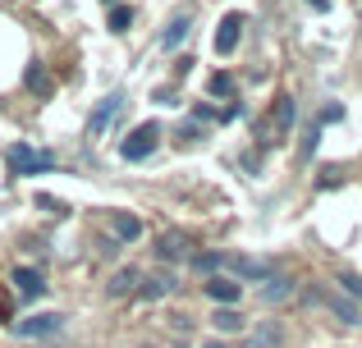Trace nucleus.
I'll return each mask as SVG.
<instances>
[{
  "label": "nucleus",
  "mask_w": 362,
  "mask_h": 348,
  "mask_svg": "<svg viewBox=\"0 0 362 348\" xmlns=\"http://www.w3.org/2000/svg\"><path fill=\"white\" fill-rule=\"evenodd\" d=\"M110 229H115V239H119V243L142 239V220H138L133 211H110Z\"/></svg>",
  "instance_id": "nucleus-9"
},
{
  "label": "nucleus",
  "mask_w": 362,
  "mask_h": 348,
  "mask_svg": "<svg viewBox=\"0 0 362 348\" xmlns=\"http://www.w3.org/2000/svg\"><path fill=\"white\" fill-rule=\"evenodd\" d=\"M193 270H202L211 280V270H225V257L221 252H193Z\"/></svg>",
  "instance_id": "nucleus-16"
},
{
  "label": "nucleus",
  "mask_w": 362,
  "mask_h": 348,
  "mask_svg": "<svg viewBox=\"0 0 362 348\" xmlns=\"http://www.w3.org/2000/svg\"><path fill=\"white\" fill-rule=\"evenodd\" d=\"M64 330V316L60 312H37L28 321H14V335L18 340H51V335Z\"/></svg>",
  "instance_id": "nucleus-3"
},
{
  "label": "nucleus",
  "mask_w": 362,
  "mask_h": 348,
  "mask_svg": "<svg viewBox=\"0 0 362 348\" xmlns=\"http://www.w3.org/2000/svg\"><path fill=\"white\" fill-rule=\"evenodd\" d=\"M0 321H5V303H0Z\"/></svg>",
  "instance_id": "nucleus-24"
},
{
  "label": "nucleus",
  "mask_w": 362,
  "mask_h": 348,
  "mask_svg": "<svg viewBox=\"0 0 362 348\" xmlns=\"http://www.w3.org/2000/svg\"><path fill=\"white\" fill-rule=\"evenodd\" d=\"M339 294H349V298L358 303V298H362V280H358V275H349V270H344V275H339Z\"/></svg>",
  "instance_id": "nucleus-18"
},
{
  "label": "nucleus",
  "mask_w": 362,
  "mask_h": 348,
  "mask_svg": "<svg viewBox=\"0 0 362 348\" xmlns=\"http://www.w3.org/2000/svg\"><path fill=\"white\" fill-rule=\"evenodd\" d=\"M138 294L147 298V303H156V298H165V294H175V275L170 270H156V275H142V284H138Z\"/></svg>",
  "instance_id": "nucleus-8"
},
{
  "label": "nucleus",
  "mask_w": 362,
  "mask_h": 348,
  "mask_svg": "<svg viewBox=\"0 0 362 348\" xmlns=\"http://www.w3.org/2000/svg\"><path fill=\"white\" fill-rule=\"evenodd\" d=\"M14 284H18L23 298H37L46 289V280H42V270H33V266H14Z\"/></svg>",
  "instance_id": "nucleus-14"
},
{
  "label": "nucleus",
  "mask_w": 362,
  "mask_h": 348,
  "mask_svg": "<svg viewBox=\"0 0 362 348\" xmlns=\"http://www.w3.org/2000/svg\"><path fill=\"white\" fill-rule=\"evenodd\" d=\"M289 294H293V280L289 275H271L262 289H257V298H262V303H284Z\"/></svg>",
  "instance_id": "nucleus-13"
},
{
  "label": "nucleus",
  "mask_w": 362,
  "mask_h": 348,
  "mask_svg": "<svg viewBox=\"0 0 362 348\" xmlns=\"http://www.w3.org/2000/svg\"><path fill=\"white\" fill-rule=\"evenodd\" d=\"M138 284H142V270H138V266H119L115 275H110L106 294H110V298H124V294H133Z\"/></svg>",
  "instance_id": "nucleus-10"
},
{
  "label": "nucleus",
  "mask_w": 362,
  "mask_h": 348,
  "mask_svg": "<svg viewBox=\"0 0 362 348\" xmlns=\"http://www.w3.org/2000/svg\"><path fill=\"white\" fill-rule=\"evenodd\" d=\"M243 348H266V340H247V344H243Z\"/></svg>",
  "instance_id": "nucleus-22"
},
{
  "label": "nucleus",
  "mask_w": 362,
  "mask_h": 348,
  "mask_svg": "<svg viewBox=\"0 0 362 348\" xmlns=\"http://www.w3.org/2000/svg\"><path fill=\"white\" fill-rule=\"evenodd\" d=\"M239 32H243V14H225L221 28H216V37H211L216 55H234L239 51Z\"/></svg>",
  "instance_id": "nucleus-7"
},
{
  "label": "nucleus",
  "mask_w": 362,
  "mask_h": 348,
  "mask_svg": "<svg viewBox=\"0 0 362 348\" xmlns=\"http://www.w3.org/2000/svg\"><path fill=\"white\" fill-rule=\"evenodd\" d=\"M321 303H326V312L335 316V321H344V325H358L362 321V307L349 294H339V289H326V294H321Z\"/></svg>",
  "instance_id": "nucleus-6"
},
{
  "label": "nucleus",
  "mask_w": 362,
  "mask_h": 348,
  "mask_svg": "<svg viewBox=\"0 0 362 348\" xmlns=\"http://www.w3.org/2000/svg\"><path fill=\"white\" fill-rule=\"evenodd\" d=\"M156 147H160V124H138V128H133V133L119 143V156H124V161H147Z\"/></svg>",
  "instance_id": "nucleus-1"
},
{
  "label": "nucleus",
  "mask_w": 362,
  "mask_h": 348,
  "mask_svg": "<svg viewBox=\"0 0 362 348\" xmlns=\"http://www.w3.org/2000/svg\"><path fill=\"white\" fill-rule=\"evenodd\" d=\"M211 325H216V335H239L243 330L239 307H216V312H211Z\"/></svg>",
  "instance_id": "nucleus-15"
},
{
  "label": "nucleus",
  "mask_w": 362,
  "mask_h": 348,
  "mask_svg": "<svg viewBox=\"0 0 362 348\" xmlns=\"http://www.w3.org/2000/svg\"><path fill=\"white\" fill-rule=\"evenodd\" d=\"M202 289H206V298H211L216 307H234V303L243 298V284H239L234 275H211Z\"/></svg>",
  "instance_id": "nucleus-5"
},
{
  "label": "nucleus",
  "mask_w": 362,
  "mask_h": 348,
  "mask_svg": "<svg viewBox=\"0 0 362 348\" xmlns=\"http://www.w3.org/2000/svg\"><path fill=\"white\" fill-rule=\"evenodd\" d=\"M129 23H133V9H129V5H115V14H110V28H115V32H124Z\"/></svg>",
  "instance_id": "nucleus-19"
},
{
  "label": "nucleus",
  "mask_w": 362,
  "mask_h": 348,
  "mask_svg": "<svg viewBox=\"0 0 362 348\" xmlns=\"http://www.w3.org/2000/svg\"><path fill=\"white\" fill-rule=\"evenodd\" d=\"M119 106H124V92H110V97H106V101H101V106H97V115H92L88 133L97 138L101 128H106V119H115V115H119Z\"/></svg>",
  "instance_id": "nucleus-11"
},
{
  "label": "nucleus",
  "mask_w": 362,
  "mask_h": 348,
  "mask_svg": "<svg viewBox=\"0 0 362 348\" xmlns=\"http://www.w3.org/2000/svg\"><path fill=\"white\" fill-rule=\"evenodd\" d=\"M230 88H234V83L225 78V73H216V78H211V92H216V97H230Z\"/></svg>",
  "instance_id": "nucleus-20"
},
{
  "label": "nucleus",
  "mask_w": 362,
  "mask_h": 348,
  "mask_svg": "<svg viewBox=\"0 0 362 348\" xmlns=\"http://www.w3.org/2000/svg\"><path fill=\"white\" fill-rule=\"evenodd\" d=\"M225 270H230L239 284H243V280H257V284H266V280L275 275V270L266 266L262 257H247V252H225Z\"/></svg>",
  "instance_id": "nucleus-2"
},
{
  "label": "nucleus",
  "mask_w": 362,
  "mask_h": 348,
  "mask_svg": "<svg viewBox=\"0 0 362 348\" xmlns=\"http://www.w3.org/2000/svg\"><path fill=\"white\" fill-rule=\"evenodd\" d=\"M202 348H234V344H225V340H221V335H211V340H206Z\"/></svg>",
  "instance_id": "nucleus-21"
},
{
  "label": "nucleus",
  "mask_w": 362,
  "mask_h": 348,
  "mask_svg": "<svg viewBox=\"0 0 362 348\" xmlns=\"http://www.w3.org/2000/svg\"><path fill=\"white\" fill-rule=\"evenodd\" d=\"M188 248H193V243H188V239H179V234H160L156 257H160V261H184V257H188Z\"/></svg>",
  "instance_id": "nucleus-12"
},
{
  "label": "nucleus",
  "mask_w": 362,
  "mask_h": 348,
  "mask_svg": "<svg viewBox=\"0 0 362 348\" xmlns=\"http://www.w3.org/2000/svg\"><path fill=\"white\" fill-rule=\"evenodd\" d=\"M9 170H14V174H46V170H51V156L18 143V147H9Z\"/></svg>",
  "instance_id": "nucleus-4"
},
{
  "label": "nucleus",
  "mask_w": 362,
  "mask_h": 348,
  "mask_svg": "<svg viewBox=\"0 0 362 348\" xmlns=\"http://www.w3.org/2000/svg\"><path fill=\"white\" fill-rule=\"evenodd\" d=\"M179 37H188V14H179V18H170V28H165V37H160V46H179Z\"/></svg>",
  "instance_id": "nucleus-17"
},
{
  "label": "nucleus",
  "mask_w": 362,
  "mask_h": 348,
  "mask_svg": "<svg viewBox=\"0 0 362 348\" xmlns=\"http://www.w3.org/2000/svg\"><path fill=\"white\" fill-rule=\"evenodd\" d=\"M308 5H312V9H326V5H330V0H308Z\"/></svg>",
  "instance_id": "nucleus-23"
}]
</instances>
